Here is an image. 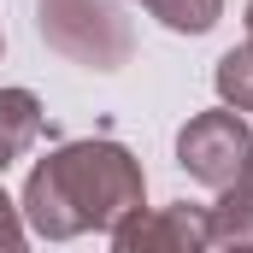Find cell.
I'll return each mask as SVG.
<instances>
[{"label": "cell", "mask_w": 253, "mask_h": 253, "mask_svg": "<svg viewBox=\"0 0 253 253\" xmlns=\"http://www.w3.org/2000/svg\"><path fill=\"white\" fill-rule=\"evenodd\" d=\"M147 200V177H141V159L129 153L124 141H65L53 147L30 183H24V224L47 242H71V236H88V230H106L124 224L129 212Z\"/></svg>", "instance_id": "1"}, {"label": "cell", "mask_w": 253, "mask_h": 253, "mask_svg": "<svg viewBox=\"0 0 253 253\" xmlns=\"http://www.w3.org/2000/svg\"><path fill=\"white\" fill-rule=\"evenodd\" d=\"M36 24L42 42L83 71H118L135 53V30L118 0H36Z\"/></svg>", "instance_id": "2"}, {"label": "cell", "mask_w": 253, "mask_h": 253, "mask_svg": "<svg viewBox=\"0 0 253 253\" xmlns=\"http://www.w3.org/2000/svg\"><path fill=\"white\" fill-rule=\"evenodd\" d=\"M253 159V129L236 106H212V112H194L189 124L177 129V165L189 171L200 189H230L248 177Z\"/></svg>", "instance_id": "3"}, {"label": "cell", "mask_w": 253, "mask_h": 253, "mask_svg": "<svg viewBox=\"0 0 253 253\" xmlns=\"http://www.w3.org/2000/svg\"><path fill=\"white\" fill-rule=\"evenodd\" d=\"M118 253H200L206 248V212L200 206H159V212H129L112 224Z\"/></svg>", "instance_id": "4"}, {"label": "cell", "mask_w": 253, "mask_h": 253, "mask_svg": "<svg viewBox=\"0 0 253 253\" xmlns=\"http://www.w3.org/2000/svg\"><path fill=\"white\" fill-rule=\"evenodd\" d=\"M42 135V100L30 88H0V171L18 165Z\"/></svg>", "instance_id": "5"}, {"label": "cell", "mask_w": 253, "mask_h": 253, "mask_svg": "<svg viewBox=\"0 0 253 253\" xmlns=\"http://www.w3.org/2000/svg\"><path fill=\"white\" fill-rule=\"evenodd\" d=\"M206 248H253V183L218 189V206L206 212Z\"/></svg>", "instance_id": "6"}, {"label": "cell", "mask_w": 253, "mask_h": 253, "mask_svg": "<svg viewBox=\"0 0 253 253\" xmlns=\"http://www.w3.org/2000/svg\"><path fill=\"white\" fill-rule=\"evenodd\" d=\"M165 30H177V36H206L218 18H224V0H141Z\"/></svg>", "instance_id": "7"}, {"label": "cell", "mask_w": 253, "mask_h": 253, "mask_svg": "<svg viewBox=\"0 0 253 253\" xmlns=\"http://www.w3.org/2000/svg\"><path fill=\"white\" fill-rule=\"evenodd\" d=\"M212 83H218V100L224 106H236V112H253V42L248 47H230L218 71H212Z\"/></svg>", "instance_id": "8"}, {"label": "cell", "mask_w": 253, "mask_h": 253, "mask_svg": "<svg viewBox=\"0 0 253 253\" xmlns=\"http://www.w3.org/2000/svg\"><path fill=\"white\" fill-rule=\"evenodd\" d=\"M0 248H6V253L24 248V206L6 200V189H0Z\"/></svg>", "instance_id": "9"}, {"label": "cell", "mask_w": 253, "mask_h": 253, "mask_svg": "<svg viewBox=\"0 0 253 253\" xmlns=\"http://www.w3.org/2000/svg\"><path fill=\"white\" fill-rule=\"evenodd\" d=\"M248 42H253V0H248Z\"/></svg>", "instance_id": "10"}, {"label": "cell", "mask_w": 253, "mask_h": 253, "mask_svg": "<svg viewBox=\"0 0 253 253\" xmlns=\"http://www.w3.org/2000/svg\"><path fill=\"white\" fill-rule=\"evenodd\" d=\"M248 183H253V159H248Z\"/></svg>", "instance_id": "11"}, {"label": "cell", "mask_w": 253, "mask_h": 253, "mask_svg": "<svg viewBox=\"0 0 253 253\" xmlns=\"http://www.w3.org/2000/svg\"><path fill=\"white\" fill-rule=\"evenodd\" d=\"M0 47H6V42H0Z\"/></svg>", "instance_id": "12"}]
</instances>
